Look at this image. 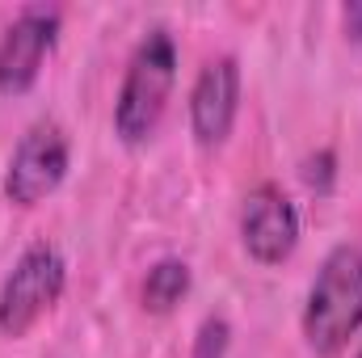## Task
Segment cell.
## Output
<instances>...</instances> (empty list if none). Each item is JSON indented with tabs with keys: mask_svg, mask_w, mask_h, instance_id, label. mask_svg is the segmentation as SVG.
<instances>
[{
	"mask_svg": "<svg viewBox=\"0 0 362 358\" xmlns=\"http://www.w3.org/2000/svg\"><path fill=\"white\" fill-rule=\"evenodd\" d=\"M299 329L316 358H341L350 350L362 329V245L350 241L329 249L308 287Z\"/></svg>",
	"mask_w": 362,
	"mask_h": 358,
	"instance_id": "6da1fadb",
	"label": "cell"
},
{
	"mask_svg": "<svg viewBox=\"0 0 362 358\" xmlns=\"http://www.w3.org/2000/svg\"><path fill=\"white\" fill-rule=\"evenodd\" d=\"M173 85H177V42L165 25H156L135 42L114 97V135L127 148H144L160 131Z\"/></svg>",
	"mask_w": 362,
	"mask_h": 358,
	"instance_id": "7a4b0ae2",
	"label": "cell"
},
{
	"mask_svg": "<svg viewBox=\"0 0 362 358\" xmlns=\"http://www.w3.org/2000/svg\"><path fill=\"white\" fill-rule=\"evenodd\" d=\"M64 287H68L64 253L55 245H47V241L30 245L0 282V333L13 337V342L25 337L59 304Z\"/></svg>",
	"mask_w": 362,
	"mask_h": 358,
	"instance_id": "3957f363",
	"label": "cell"
},
{
	"mask_svg": "<svg viewBox=\"0 0 362 358\" xmlns=\"http://www.w3.org/2000/svg\"><path fill=\"white\" fill-rule=\"evenodd\" d=\"M68 165H72V148H68V135L59 122H34L13 156H8V169H4V198L21 211L47 202L64 178H68Z\"/></svg>",
	"mask_w": 362,
	"mask_h": 358,
	"instance_id": "277c9868",
	"label": "cell"
},
{
	"mask_svg": "<svg viewBox=\"0 0 362 358\" xmlns=\"http://www.w3.org/2000/svg\"><path fill=\"white\" fill-rule=\"evenodd\" d=\"M64 13L55 4H25L0 34V97H21L38 85L47 55L59 42Z\"/></svg>",
	"mask_w": 362,
	"mask_h": 358,
	"instance_id": "5b68a950",
	"label": "cell"
},
{
	"mask_svg": "<svg viewBox=\"0 0 362 358\" xmlns=\"http://www.w3.org/2000/svg\"><path fill=\"white\" fill-rule=\"evenodd\" d=\"M240 245L257 266H282L299 245V207L274 181H262L245 194L240 207Z\"/></svg>",
	"mask_w": 362,
	"mask_h": 358,
	"instance_id": "8992f818",
	"label": "cell"
},
{
	"mask_svg": "<svg viewBox=\"0 0 362 358\" xmlns=\"http://www.w3.org/2000/svg\"><path fill=\"white\" fill-rule=\"evenodd\" d=\"M240 114V64L236 55H215L202 64L189 89V135L198 148H223Z\"/></svg>",
	"mask_w": 362,
	"mask_h": 358,
	"instance_id": "52a82bcc",
	"label": "cell"
},
{
	"mask_svg": "<svg viewBox=\"0 0 362 358\" xmlns=\"http://www.w3.org/2000/svg\"><path fill=\"white\" fill-rule=\"evenodd\" d=\"M189 287H194L189 262H181V258H160V262L148 266L139 295H144V308H148L152 316H169L181 299L189 295Z\"/></svg>",
	"mask_w": 362,
	"mask_h": 358,
	"instance_id": "ba28073f",
	"label": "cell"
},
{
	"mask_svg": "<svg viewBox=\"0 0 362 358\" xmlns=\"http://www.w3.org/2000/svg\"><path fill=\"white\" fill-rule=\"evenodd\" d=\"M228 346H232V325L223 316H206L194 333V354L189 358H228Z\"/></svg>",
	"mask_w": 362,
	"mask_h": 358,
	"instance_id": "9c48e42d",
	"label": "cell"
},
{
	"mask_svg": "<svg viewBox=\"0 0 362 358\" xmlns=\"http://www.w3.org/2000/svg\"><path fill=\"white\" fill-rule=\"evenodd\" d=\"M303 181H308L316 194H329V190H333V181H337V156H333L329 148L312 152V156L303 161Z\"/></svg>",
	"mask_w": 362,
	"mask_h": 358,
	"instance_id": "30bf717a",
	"label": "cell"
},
{
	"mask_svg": "<svg viewBox=\"0 0 362 358\" xmlns=\"http://www.w3.org/2000/svg\"><path fill=\"white\" fill-rule=\"evenodd\" d=\"M341 25H346V38L350 42H362V0L341 4Z\"/></svg>",
	"mask_w": 362,
	"mask_h": 358,
	"instance_id": "8fae6325",
	"label": "cell"
},
{
	"mask_svg": "<svg viewBox=\"0 0 362 358\" xmlns=\"http://www.w3.org/2000/svg\"><path fill=\"white\" fill-rule=\"evenodd\" d=\"M358 358H362V346H358Z\"/></svg>",
	"mask_w": 362,
	"mask_h": 358,
	"instance_id": "7c38bea8",
	"label": "cell"
}]
</instances>
